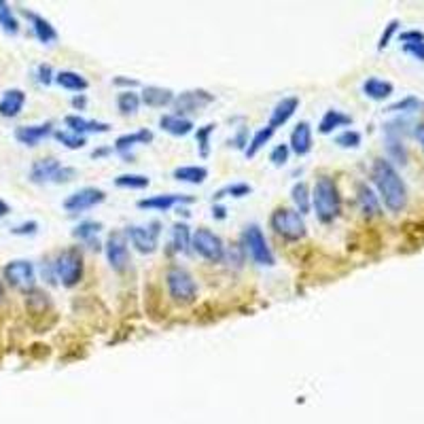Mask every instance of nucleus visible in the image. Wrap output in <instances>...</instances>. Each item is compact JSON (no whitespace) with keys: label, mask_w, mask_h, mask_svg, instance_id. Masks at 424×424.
<instances>
[{"label":"nucleus","mask_w":424,"mask_h":424,"mask_svg":"<svg viewBox=\"0 0 424 424\" xmlns=\"http://www.w3.org/2000/svg\"><path fill=\"white\" fill-rule=\"evenodd\" d=\"M372 178L374 185L378 187L380 197L384 199V206L390 212H401L407 204V189L395 166L386 160H376L372 168Z\"/></svg>","instance_id":"1"},{"label":"nucleus","mask_w":424,"mask_h":424,"mask_svg":"<svg viewBox=\"0 0 424 424\" xmlns=\"http://www.w3.org/2000/svg\"><path fill=\"white\" fill-rule=\"evenodd\" d=\"M312 206L320 223H331L333 219H337L341 210V197L331 176H320L316 181L314 193H312Z\"/></svg>","instance_id":"2"},{"label":"nucleus","mask_w":424,"mask_h":424,"mask_svg":"<svg viewBox=\"0 0 424 424\" xmlns=\"http://www.w3.org/2000/svg\"><path fill=\"white\" fill-rule=\"evenodd\" d=\"M166 287L170 297L181 304V306H189L195 302L197 297V285H195V278L181 265H172L166 271Z\"/></svg>","instance_id":"3"},{"label":"nucleus","mask_w":424,"mask_h":424,"mask_svg":"<svg viewBox=\"0 0 424 424\" xmlns=\"http://www.w3.org/2000/svg\"><path fill=\"white\" fill-rule=\"evenodd\" d=\"M271 229L289 242H297L306 236V223L304 217L293 208H276L269 217Z\"/></svg>","instance_id":"4"},{"label":"nucleus","mask_w":424,"mask_h":424,"mask_svg":"<svg viewBox=\"0 0 424 424\" xmlns=\"http://www.w3.org/2000/svg\"><path fill=\"white\" fill-rule=\"evenodd\" d=\"M53 269L66 289L77 287L83 278V255L79 248H66L55 257Z\"/></svg>","instance_id":"5"},{"label":"nucleus","mask_w":424,"mask_h":424,"mask_svg":"<svg viewBox=\"0 0 424 424\" xmlns=\"http://www.w3.org/2000/svg\"><path fill=\"white\" fill-rule=\"evenodd\" d=\"M77 176L75 168L62 166L55 157H45L32 164L30 168V181L36 185H45V183H70Z\"/></svg>","instance_id":"6"},{"label":"nucleus","mask_w":424,"mask_h":424,"mask_svg":"<svg viewBox=\"0 0 424 424\" xmlns=\"http://www.w3.org/2000/svg\"><path fill=\"white\" fill-rule=\"evenodd\" d=\"M242 250L257 263L263 267H271L276 263L271 248L267 246V240L261 232L259 225H248L242 232Z\"/></svg>","instance_id":"7"},{"label":"nucleus","mask_w":424,"mask_h":424,"mask_svg":"<svg viewBox=\"0 0 424 424\" xmlns=\"http://www.w3.org/2000/svg\"><path fill=\"white\" fill-rule=\"evenodd\" d=\"M191 246H193V250L202 259H206L210 263H219V261L225 259V244H223V240L215 232H210L206 227H199L191 236Z\"/></svg>","instance_id":"8"},{"label":"nucleus","mask_w":424,"mask_h":424,"mask_svg":"<svg viewBox=\"0 0 424 424\" xmlns=\"http://www.w3.org/2000/svg\"><path fill=\"white\" fill-rule=\"evenodd\" d=\"M5 280L17 291L32 293L36 287V271L34 265L26 259H15L5 265Z\"/></svg>","instance_id":"9"},{"label":"nucleus","mask_w":424,"mask_h":424,"mask_svg":"<svg viewBox=\"0 0 424 424\" xmlns=\"http://www.w3.org/2000/svg\"><path fill=\"white\" fill-rule=\"evenodd\" d=\"M160 223L157 221H153V223H149V225H132V227H127L123 234H125V238L132 242V246L138 250V253H143V255H151V253H155L157 250V246H160Z\"/></svg>","instance_id":"10"},{"label":"nucleus","mask_w":424,"mask_h":424,"mask_svg":"<svg viewBox=\"0 0 424 424\" xmlns=\"http://www.w3.org/2000/svg\"><path fill=\"white\" fill-rule=\"evenodd\" d=\"M104 253L108 259V265L115 271H123L129 263V246H127V238L123 232H113L108 234L106 242H104Z\"/></svg>","instance_id":"11"},{"label":"nucleus","mask_w":424,"mask_h":424,"mask_svg":"<svg viewBox=\"0 0 424 424\" xmlns=\"http://www.w3.org/2000/svg\"><path fill=\"white\" fill-rule=\"evenodd\" d=\"M106 199V193L102 189H96V187H83L75 193H70L66 199H64V208L68 212H83V210H90V208H96L100 206L102 202Z\"/></svg>","instance_id":"12"},{"label":"nucleus","mask_w":424,"mask_h":424,"mask_svg":"<svg viewBox=\"0 0 424 424\" xmlns=\"http://www.w3.org/2000/svg\"><path fill=\"white\" fill-rule=\"evenodd\" d=\"M212 102H215V94H210L206 90H187V92L178 94L172 104L178 111L176 115H183V113H197Z\"/></svg>","instance_id":"13"},{"label":"nucleus","mask_w":424,"mask_h":424,"mask_svg":"<svg viewBox=\"0 0 424 424\" xmlns=\"http://www.w3.org/2000/svg\"><path fill=\"white\" fill-rule=\"evenodd\" d=\"M53 134V123L51 121H45V123H38V125H22L15 129V140L26 147H36L41 140H45L47 136Z\"/></svg>","instance_id":"14"},{"label":"nucleus","mask_w":424,"mask_h":424,"mask_svg":"<svg viewBox=\"0 0 424 424\" xmlns=\"http://www.w3.org/2000/svg\"><path fill=\"white\" fill-rule=\"evenodd\" d=\"M153 143V132L151 129H138V132H132V134H123L115 140V151L125 157V160H132L129 155V149H134L136 145H149Z\"/></svg>","instance_id":"15"},{"label":"nucleus","mask_w":424,"mask_h":424,"mask_svg":"<svg viewBox=\"0 0 424 424\" xmlns=\"http://www.w3.org/2000/svg\"><path fill=\"white\" fill-rule=\"evenodd\" d=\"M66 125L70 132H75L79 136H85V134H106L111 129L108 123L104 121H94V119H85L81 115H68L66 119Z\"/></svg>","instance_id":"16"},{"label":"nucleus","mask_w":424,"mask_h":424,"mask_svg":"<svg viewBox=\"0 0 424 424\" xmlns=\"http://www.w3.org/2000/svg\"><path fill=\"white\" fill-rule=\"evenodd\" d=\"M299 108V98H295V96H289V98H282L276 106H274V111H271V117H269V127H282L285 125L293 115H295V111Z\"/></svg>","instance_id":"17"},{"label":"nucleus","mask_w":424,"mask_h":424,"mask_svg":"<svg viewBox=\"0 0 424 424\" xmlns=\"http://www.w3.org/2000/svg\"><path fill=\"white\" fill-rule=\"evenodd\" d=\"M191 202H193V197L178 195V193H168V195H153V197H147V199H140V202H138V208L166 212V210H170V208L176 206V204H191Z\"/></svg>","instance_id":"18"},{"label":"nucleus","mask_w":424,"mask_h":424,"mask_svg":"<svg viewBox=\"0 0 424 424\" xmlns=\"http://www.w3.org/2000/svg\"><path fill=\"white\" fill-rule=\"evenodd\" d=\"M295 155L304 157L312 151V127L308 121H302L293 134H291V147H289Z\"/></svg>","instance_id":"19"},{"label":"nucleus","mask_w":424,"mask_h":424,"mask_svg":"<svg viewBox=\"0 0 424 424\" xmlns=\"http://www.w3.org/2000/svg\"><path fill=\"white\" fill-rule=\"evenodd\" d=\"M26 104V94L22 90H7L0 98V117L13 119L24 111Z\"/></svg>","instance_id":"20"},{"label":"nucleus","mask_w":424,"mask_h":424,"mask_svg":"<svg viewBox=\"0 0 424 424\" xmlns=\"http://www.w3.org/2000/svg\"><path fill=\"white\" fill-rule=\"evenodd\" d=\"M140 102H145L151 108H164L168 104L174 102V92L168 87H157V85H149L143 90V96H140Z\"/></svg>","instance_id":"21"},{"label":"nucleus","mask_w":424,"mask_h":424,"mask_svg":"<svg viewBox=\"0 0 424 424\" xmlns=\"http://www.w3.org/2000/svg\"><path fill=\"white\" fill-rule=\"evenodd\" d=\"M24 15L30 20L32 30H34L36 38H38L43 45H51V43L57 41V30L51 26V22H47L45 17H41V15H36V13H32V11H24Z\"/></svg>","instance_id":"22"},{"label":"nucleus","mask_w":424,"mask_h":424,"mask_svg":"<svg viewBox=\"0 0 424 424\" xmlns=\"http://www.w3.org/2000/svg\"><path fill=\"white\" fill-rule=\"evenodd\" d=\"M160 127H162L164 132H168L170 136L181 138V136L191 134L195 125H193L191 119H187V117H183V115H164V117L160 119Z\"/></svg>","instance_id":"23"},{"label":"nucleus","mask_w":424,"mask_h":424,"mask_svg":"<svg viewBox=\"0 0 424 424\" xmlns=\"http://www.w3.org/2000/svg\"><path fill=\"white\" fill-rule=\"evenodd\" d=\"M357 202H359V208H361V212L365 217H378L380 215V202H378V195L374 193L372 187L359 185Z\"/></svg>","instance_id":"24"},{"label":"nucleus","mask_w":424,"mask_h":424,"mask_svg":"<svg viewBox=\"0 0 424 424\" xmlns=\"http://www.w3.org/2000/svg\"><path fill=\"white\" fill-rule=\"evenodd\" d=\"M59 87H64V90H68V92H85L87 87H90V83H87V79L83 77V75H79V73H75V70H62V73H57L55 75V79H53Z\"/></svg>","instance_id":"25"},{"label":"nucleus","mask_w":424,"mask_h":424,"mask_svg":"<svg viewBox=\"0 0 424 424\" xmlns=\"http://www.w3.org/2000/svg\"><path fill=\"white\" fill-rule=\"evenodd\" d=\"M350 123H352V117H350V115L331 108V111H327V113L323 115V119H320V123H318V132H320V134H331L333 129L344 127V125H350Z\"/></svg>","instance_id":"26"},{"label":"nucleus","mask_w":424,"mask_h":424,"mask_svg":"<svg viewBox=\"0 0 424 424\" xmlns=\"http://www.w3.org/2000/svg\"><path fill=\"white\" fill-rule=\"evenodd\" d=\"M172 176L181 183H189V185H202L208 178V170L204 166H181L174 168Z\"/></svg>","instance_id":"27"},{"label":"nucleus","mask_w":424,"mask_h":424,"mask_svg":"<svg viewBox=\"0 0 424 424\" xmlns=\"http://www.w3.org/2000/svg\"><path fill=\"white\" fill-rule=\"evenodd\" d=\"M393 92H395L393 83L382 81V79H378V77H372V79H367V81L363 83V94H365L367 98H372V100H386Z\"/></svg>","instance_id":"28"},{"label":"nucleus","mask_w":424,"mask_h":424,"mask_svg":"<svg viewBox=\"0 0 424 424\" xmlns=\"http://www.w3.org/2000/svg\"><path fill=\"white\" fill-rule=\"evenodd\" d=\"M100 229H102V223H96V221H85V223L77 225V229L73 232V236H75V238H79L81 242L90 244V248L100 250V244H98V240H96V236H98V232H100Z\"/></svg>","instance_id":"29"},{"label":"nucleus","mask_w":424,"mask_h":424,"mask_svg":"<svg viewBox=\"0 0 424 424\" xmlns=\"http://www.w3.org/2000/svg\"><path fill=\"white\" fill-rule=\"evenodd\" d=\"M291 197H293V204L297 208V212L304 217L310 212L312 208V195H310V189L306 183H295L293 189H291Z\"/></svg>","instance_id":"30"},{"label":"nucleus","mask_w":424,"mask_h":424,"mask_svg":"<svg viewBox=\"0 0 424 424\" xmlns=\"http://www.w3.org/2000/svg\"><path fill=\"white\" fill-rule=\"evenodd\" d=\"M274 127H269V125H265V127H261V129H257L255 134H253V138H250V143H248V147H246V157H255L269 140H271V136H274Z\"/></svg>","instance_id":"31"},{"label":"nucleus","mask_w":424,"mask_h":424,"mask_svg":"<svg viewBox=\"0 0 424 424\" xmlns=\"http://www.w3.org/2000/svg\"><path fill=\"white\" fill-rule=\"evenodd\" d=\"M0 28H3L5 34H11L15 36L20 32V22L11 9L9 3H5V0H0Z\"/></svg>","instance_id":"32"},{"label":"nucleus","mask_w":424,"mask_h":424,"mask_svg":"<svg viewBox=\"0 0 424 424\" xmlns=\"http://www.w3.org/2000/svg\"><path fill=\"white\" fill-rule=\"evenodd\" d=\"M191 232L187 227V223H176L172 227V248L174 253H189L191 246Z\"/></svg>","instance_id":"33"},{"label":"nucleus","mask_w":424,"mask_h":424,"mask_svg":"<svg viewBox=\"0 0 424 424\" xmlns=\"http://www.w3.org/2000/svg\"><path fill=\"white\" fill-rule=\"evenodd\" d=\"M53 136H55L57 143H62L66 149H73V151L83 149V147L87 145L85 136H79V134L70 132V129H57V132H53Z\"/></svg>","instance_id":"34"},{"label":"nucleus","mask_w":424,"mask_h":424,"mask_svg":"<svg viewBox=\"0 0 424 424\" xmlns=\"http://www.w3.org/2000/svg\"><path fill=\"white\" fill-rule=\"evenodd\" d=\"M115 185L119 189H147L151 181L145 174H121L115 178Z\"/></svg>","instance_id":"35"},{"label":"nucleus","mask_w":424,"mask_h":424,"mask_svg":"<svg viewBox=\"0 0 424 424\" xmlns=\"http://www.w3.org/2000/svg\"><path fill=\"white\" fill-rule=\"evenodd\" d=\"M117 108H119L121 115H134L140 108V96L129 92V90L121 92L117 96Z\"/></svg>","instance_id":"36"},{"label":"nucleus","mask_w":424,"mask_h":424,"mask_svg":"<svg viewBox=\"0 0 424 424\" xmlns=\"http://www.w3.org/2000/svg\"><path fill=\"white\" fill-rule=\"evenodd\" d=\"M215 123H208L204 127H197L195 132V143H197V149H199V155L206 160L210 155V136L215 134Z\"/></svg>","instance_id":"37"},{"label":"nucleus","mask_w":424,"mask_h":424,"mask_svg":"<svg viewBox=\"0 0 424 424\" xmlns=\"http://www.w3.org/2000/svg\"><path fill=\"white\" fill-rule=\"evenodd\" d=\"M253 191L250 185L246 183H234V185H225L223 189H219L215 193V199H223V197H246Z\"/></svg>","instance_id":"38"},{"label":"nucleus","mask_w":424,"mask_h":424,"mask_svg":"<svg viewBox=\"0 0 424 424\" xmlns=\"http://www.w3.org/2000/svg\"><path fill=\"white\" fill-rule=\"evenodd\" d=\"M363 136L357 129H346L335 138V145H339L341 149H357L361 145Z\"/></svg>","instance_id":"39"},{"label":"nucleus","mask_w":424,"mask_h":424,"mask_svg":"<svg viewBox=\"0 0 424 424\" xmlns=\"http://www.w3.org/2000/svg\"><path fill=\"white\" fill-rule=\"evenodd\" d=\"M289 145H278L271 153H269V162L274 164V166H282V164H287V160H289Z\"/></svg>","instance_id":"40"},{"label":"nucleus","mask_w":424,"mask_h":424,"mask_svg":"<svg viewBox=\"0 0 424 424\" xmlns=\"http://www.w3.org/2000/svg\"><path fill=\"white\" fill-rule=\"evenodd\" d=\"M36 79H38V83H41V85H51V83H53V79H55V75H53V68H51L49 64H41V66L36 68Z\"/></svg>","instance_id":"41"},{"label":"nucleus","mask_w":424,"mask_h":424,"mask_svg":"<svg viewBox=\"0 0 424 424\" xmlns=\"http://www.w3.org/2000/svg\"><path fill=\"white\" fill-rule=\"evenodd\" d=\"M397 28H399V20H393V22L384 28V32H382V36H380V43H378V49H380V51L388 47V43H390V38L395 36Z\"/></svg>","instance_id":"42"},{"label":"nucleus","mask_w":424,"mask_h":424,"mask_svg":"<svg viewBox=\"0 0 424 424\" xmlns=\"http://www.w3.org/2000/svg\"><path fill=\"white\" fill-rule=\"evenodd\" d=\"M38 232V223L36 221H28V223H22L17 227L11 229L13 236H34Z\"/></svg>","instance_id":"43"},{"label":"nucleus","mask_w":424,"mask_h":424,"mask_svg":"<svg viewBox=\"0 0 424 424\" xmlns=\"http://www.w3.org/2000/svg\"><path fill=\"white\" fill-rule=\"evenodd\" d=\"M399 41H401L403 45H411V43H424V32H420V30H409V32H403V34L399 36Z\"/></svg>","instance_id":"44"},{"label":"nucleus","mask_w":424,"mask_h":424,"mask_svg":"<svg viewBox=\"0 0 424 424\" xmlns=\"http://www.w3.org/2000/svg\"><path fill=\"white\" fill-rule=\"evenodd\" d=\"M246 136H248V132H246L244 127H240V129H238V134H236V138H232V140H229V145H234V147H238V149H244V151H246V145H248Z\"/></svg>","instance_id":"45"},{"label":"nucleus","mask_w":424,"mask_h":424,"mask_svg":"<svg viewBox=\"0 0 424 424\" xmlns=\"http://www.w3.org/2000/svg\"><path fill=\"white\" fill-rule=\"evenodd\" d=\"M403 51L424 62V43H411V45H403Z\"/></svg>","instance_id":"46"},{"label":"nucleus","mask_w":424,"mask_h":424,"mask_svg":"<svg viewBox=\"0 0 424 424\" xmlns=\"http://www.w3.org/2000/svg\"><path fill=\"white\" fill-rule=\"evenodd\" d=\"M418 106H420V102H418L416 98H405V100L393 104L388 111H407V108H418Z\"/></svg>","instance_id":"47"},{"label":"nucleus","mask_w":424,"mask_h":424,"mask_svg":"<svg viewBox=\"0 0 424 424\" xmlns=\"http://www.w3.org/2000/svg\"><path fill=\"white\" fill-rule=\"evenodd\" d=\"M113 83H115V85H119V87H136V85H138V81H136V79H125V77H117Z\"/></svg>","instance_id":"48"},{"label":"nucleus","mask_w":424,"mask_h":424,"mask_svg":"<svg viewBox=\"0 0 424 424\" xmlns=\"http://www.w3.org/2000/svg\"><path fill=\"white\" fill-rule=\"evenodd\" d=\"M212 217H215V219H219V221H223L225 217H227V210H225V206H215V208H212Z\"/></svg>","instance_id":"49"},{"label":"nucleus","mask_w":424,"mask_h":424,"mask_svg":"<svg viewBox=\"0 0 424 424\" xmlns=\"http://www.w3.org/2000/svg\"><path fill=\"white\" fill-rule=\"evenodd\" d=\"M85 104H87V98H85L83 94H79V96H75V98H73V106H75V108L83 111V108H85Z\"/></svg>","instance_id":"50"},{"label":"nucleus","mask_w":424,"mask_h":424,"mask_svg":"<svg viewBox=\"0 0 424 424\" xmlns=\"http://www.w3.org/2000/svg\"><path fill=\"white\" fill-rule=\"evenodd\" d=\"M416 138H418V143H420V147H422V151H424V123H418L416 125Z\"/></svg>","instance_id":"51"},{"label":"nucleus","mask_w":424,"mask_h":424,"mask_svg":"<svg viewBox=\"0 0 424 424\" xmlns=\"http://www.w3.org/2000/svg\"><path fill=\"white\" fill-rule=\"evenodd\" d=\"M9 210H11V208H9V204H7L5 199H0V219L7 217V215H9Z\"/></svg>","instance_id":"52"},{"label":"nucleus","mask_w":424,"mask_h":424,"mask_svg":"<svg viewBox=\"0 0 424 424\" xmlns=\"http://www.w3.org/2000/svg\"><path fill=\"white\" fill-rule=\"evenodd\" d=\"M108 153H111V149H98V151H94L92 155H94V157H102V155H108Z\"/></svg>","instance_id":"53"},{"label":"nucleus","mask_w":424,"mask_h":424,"mask_svg":"<svg viewBox=\"0 0 424 424\" xmlns=\"http://www.w3.org/2000/svg\"><path fill=\"white\" fill-rule=\"evenodd\" d=\"M3 295H5V291H3V282H0V302H3Z\"/></svg>","instance_id":"54"}]
</instances>
